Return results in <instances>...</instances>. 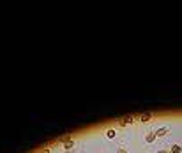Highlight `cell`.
<instances>
[{
	"mask_svg": "<svg viewBox=\"0 0 182 153\" xmlns=\"http://www.w3.org/2000/svg\"><path fill=\"white\" fill-rule=\"evenodd\" d=\"M73 148H74V141L71 139V137H66L64 139V150L69 151V150H73Z\"/></svg>",
	"mask_w": 182,
	"mask_h": 153,
	"instance_id": "6da1fadb",
	"label": "cell"
},
{
	"mask_svg": "<svg viewBox=\"0 0 182 153\" xmlns=\"http://www.w3.org/2000/svg\"><path fill=\"white\" fill-rule=\"evenodd\" d=\"M133 121H134V116H133V115H127L126 118H122V120H120L118 123L122 125V127H126V125H129V123H133Z\"/></svg>",
	"mask_w": 182,
	"mask_h": 153,
	"instance_id": "7a4b0ae2",
	"label": "cell"
},
{
	"mask_svg": "<svg viewBox=\"0 0 182 153\" xmlns=\"http://www.w3.org/2000/svg\"><path fill=\"white\" fill-rule=\"evenodd\" d=\"M166 134H168V127H161L156 130V137H165Z\"/></svg>",
	"mask_w": 182,
	"mask_h": 153,
	"instance_id": "3957f363",
	"label": "cell"
},
{
	"mask_svg": "<svg viewBox=\"0 0 182 153\" xmlns=\"http://www.w3.org/2000/svg\"><path fill=\"white\" fill-rule=\"evenodd\" d=\"M152 113H143V115H141L140 116V121H141V123H147V121H150V120H152Z\"/></svg>",
	"mask_w": 182,
	"mask_h": 153,
	"instance_id": "277c9868",
	"label": "cell"
},
{
	"mask_svg": "<svg viewBox=\"0 0 182 153\" xmlns=\"http://www.w3.org/2000/svg\"><path fill=\"white\" fill-rule=\"evenodd\" d=\"M156 141V132L152 130V132H149V134L145 136V142H154Z\"/></svg>",
	"mask_w": 182,
	"mask_h": 153,
	"instance_id": "5b68a950",
	"label": "cell"
},
{
	"mask_svg": "<svg viewBox=\"0 0 182 153\" xmlns=\"http://www.w3.org/2000/svg\"><path fill=\"white\" fill-rule=\"evenodd\" d=\"M170 151H171V153H182V146L177 144V142H173V144H171V148H170Z\"/></svg>",
	"mask_w": 182,
	"mask_h": 153,
	"instance_id": "8992f818",
	"label": "cell"
},
{
	"mask_svg": "<svg viewBox=\"0 0 182 153\" xmlns=\"http://www.w3.org/2000/svg\"><path fill=\"white\" fill-rule=\"evenodd\" d=\"M106 137H108V139H115V137H117V130H115V128H108V130H106Z\"/></svg>",
	"mask_w": 182,
	"mask_h": 153,
	"instance_id": "52a82bcc",
	"label": "cell"
},
{
	"mask_svg": "<svg viewBox=\"0 0 182 153\" xmlns=\"http://www.w3.org/2000/svg\"><path fill=\"white\" fill-rule=\"evenodd\" d=\"M117 153H127V150H126V148H118Z\"/></svg>",
	"mask_w": 182,
	"mask_h": 153,
	"instance_id": "ba28073f",
	"label": "cell"
},
{
	"mask_svg": "<svg viewBox=\"0 0 182 153\" xmlns=\"http://www.w3.org/2000/svg\"><path fill=\"white\" fill-rule=\"evenodd\" d=\"M39 153H50V148H43V150L39 151Z\"/></svg>",
	"mask_w": 182,
	"mask_h": 153,
	"instance_id": "9c48e42d",
	"label": "cell"
},
{
	"mask_svg": "<svg viewBox=\"0 0 182 153\" xmlns=\"http://www.w3.org/2000/svg\"><path fill=\"white\" fill-rule=\"evenodd\" d=\"M157 153H168V151H166V150H159Z\"/></svg>",
	"mask_w": 182,
	"mask_h": 153,
	"instance_id": "30bf717a",
	"label": "cell"
},
{
	"mask_svg": "<svg viewBox=\"0 0 182 153\" xmlns=\"http://www.w3.org/2000/svg\"><path fill=\"white\" fill-rule=\"evenodd\" d=\"M168 153H171V151H168Z\"/></svg>",
	"mask_w": 182,
	"mask_h": 153,
	"instance_id": "8fae6325",
	"label": "cell"
}]
</instances>
